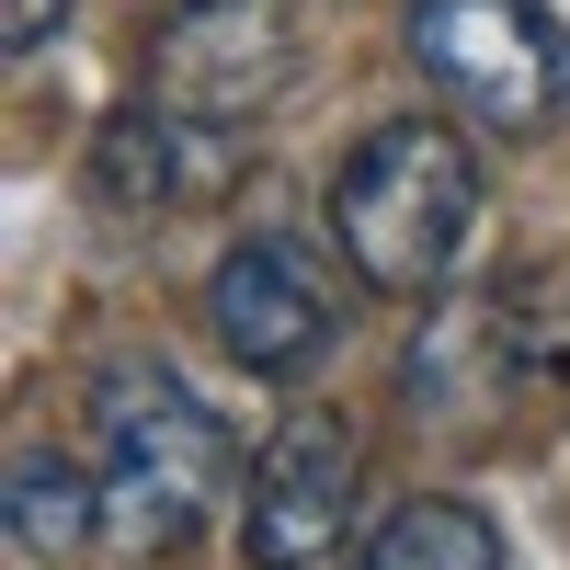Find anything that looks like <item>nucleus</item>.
<instances>
[{"mask_svg":"<svg viewBox=\"0 0 570 570\" xmlns=\"http://www.w3.org/2000/svg\"><path fill=\"white\" fill-rule=\"evenodd\" d=\"M480 228V160L434 115H389L331 183V240L365 297H434Z\"/></svg>","mask_w":570,"mask_h":570,"instance_id":"f257e3e1","label":"nucleus"},{"mask_svg":"<svg viewBox=\"0 0 570 570\" xmlns=\"http://www.w3.org/2000/svg\"><path fill=\"white\" fill-rule=\"evenodd\" d=\"M91 480H104V537L126 559H171V548H195L206 513L228 502L240 445H228V422L183 389V376L126 365L104 389V456H91Z\"/></svg>","mask_w":570,"mask_h":570,"instance_id":"f03ea898","label":"nucleus"},{"mask_svg":"<svg viewBox=\"0 0 570 570\" xmlns=\"http://www.w3.org/2000/svg\"><path fill=\"white\" fill-rule=\"evenodd\" d=\"M411 69L491 137L570 115V23L548 0H411Z\"/></svg>","mask_w":570,"mask_h":570,"instance_id":"7ed1b4c3","label":"nucleus"},{"mask_svg":"<svg viewBox=\"0 0 570 570\" xmlns=\"http://www.w3.org/2000/svg\"><path fill=\"white\" fill-rule=\"evenodd\" d=\"M252 570H365V445L343 411H285L240 480Z\"/></svg>","mask_w":570,"mask_h":570,"instance_id":"20e7f679","label":"nucleus"},{"mask_svg":"<svg viewBox=\"0 0 570 570\" xmlns=\"http://www.w3.org/2000/svg\"><path fill=\"white\" fill-rule=\"evenodd\" d=\"M297 80V12L285 0H171L149 23V91L183 115L252 126Z\"/></svg>","mask_w":570,"mask_h":570,"instance_id":"39448f33","label":"nucleus"},{"mask_svg":"<svg viewBox=\"0 0 570 570\" xmlns=\"http://www.w3.org/2000/svg\"><path fill=\"white\" fill-rule=\"evenodd\" d=\"M206 320H217V343H228L240 376H308L343 343V285H331V263L308 240L263 228V240H240L206 274Z\"/></svg>","mask_w":570,"mask_h":570,"instance_id":"423d86ee","label":"nucleus"},{"mask_svg":"<svg viewBox=\"0 0 570 570\" xmlns=\"http://www.w3.org/2000/svg\"><path fill=\"white\" fill-rule=\"evenodd\" d=\"M252 171V137L217 126V115H183V104H126L104 115V137H91V195L126 206V217H160V206H217L228 183Z\"/></svg>","mask_w":570,"mask_h":570,"instance_id":"0eeeda50","label":"nucleus"},{"mask_svg":"<svg viewBox=\"0 0 570 570\" xmlns=\"http://www.w3.org/2000/svg\"><path fill=\"white\" fill-rule=\"evenodd\" d=\"M480 320H491V354L513 376V400H570V252L502 274L480 297Z\"/></svg>","mask_w":570,"mask_h":570,"instance_id":"6e6552de","label":"nucleus"},{"mask_svg":"<svg viewBox=\"0 0 570 570\" xmlns=\"http://www.w3.org/2000/svg\"><path fill=\"white\" fill-rule=\"evenodd\" d=\"M91 537H104V480L46 456V445H23L12 456V548L23 559H80Z\"/></svg>","mask_w":570,"mask_h":570,"instance_id":"1a4fd4ad","label":"nucleus"},{"mask_svg":"<svg viewBox=\"0 0 570 570\" xmlns=\"http://www.w3.org/2000/svg\"><path fill=\"white\" fill-rule=\"evenodd\" d=\"M365 570H502V525L480 502L422 491V502H400L389 525L365 537Z\"/></svg>","mask_w":570,"mask_h":570,"instance_id":"9d476101","label":"nucleus"},{"mask_svg":"<svg viewBox=\"0 0 570 570\" xmlns=\"http://www.w3.org/2000/svg\"><path fill=\"white\" fill-rule=\"evenodd\" d=\"M58 23H69V0H0V46H12V58L58 46Z\"/></svg>","mask_w":570,"mask_h":570,"instance_id":"9b49d317","label":"nucleus"}]
</instances>
